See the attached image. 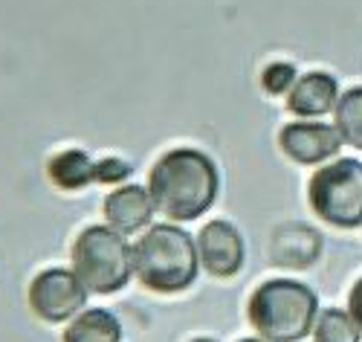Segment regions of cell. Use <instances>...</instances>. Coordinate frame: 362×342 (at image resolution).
<instances>
[{"label": "cell", "instance_id": "cell-1", "mask_svg": "<svg viewBox=\"0 0 362 342\" xmlns=\"http://www.w3.org/2000/svg\"><path fill=\"white\" fill-rule=\"evenodd\" d=\"M148 192L157 212L171 224H189L215 206L221 171L215 160L197 148H171L151 166Z\"/></svg>", "mask_w": 362, "mask_h": 342}, {"label": "cell", "instance_id": "cell-2", "mask_svg": "<svg viewBox=\"0 0 362 342\" xmlns=\"http://www.w3.org/2000/svg\"><path fill=\"white\" fill-rule=\"evenodd\" d=\"M197 241L177 224H151L134 244V275L151 293H183L197 282Z\"/></svg>", "mask_w": 362, "mask_h": 342}, {"label": "cell", "instance_id": "cell-3", "mask_svg": "<svg viewBox=\"0 0 362 342\" xmlns=\"http://www.w3.org/2000/svg\"><path fill=\"white\" fill-rule=\"evenodd\" d=\"M247 319L267 342H301L319 319V296L298 278H269L252 290Z\"/></svg>", "mask_w": 362, "mask_h": 342}, {"label": "cell", "instance_id": "cell-4", "mask_svg": "<svg viewBox=\"0 0 362 342\" xmlns=\"http://www.w3.org/2000/svg\"><path fill=\"white\" fill-rule=\"evenodd\" d=\"M70 258L87 293L110 296L134 278V244L110 227H84L73 241Z\"/></svg>", "mask_w": 362, "mask_h": 342}, {"label": "cell", "instance_id": "cell-5", "mask_svg": "<svg viewBox=\"0 0 362 342\" xmlns=\"http://www.w3.org/2000/svg\"><path fill=\"white\" fill-rule=\"evenodd\" d=\"M308 200L313 215L327 227H362V163L351 157L325 163L308 183Z\"/></svg>", "mask_w": 362, "mask_h": 342}, {"label": "cell", "instance_id": "cell-6", "mask_svg": "<svg viewBox=\"0 0 362 342\" xmlns=\"http://www.w3.org/2000/svg\"><path fill=\"white\" fill-rule=\"evenodd\" d=\"M29 310L47 325L76 319L87 304V287L78 282V275L64 267L41 270L26 290Z\"/></svg>", "mask_w": 362, "mask_h": 342}, {"label": "cell", "instance_id": "cell-7", "mask_svg": "<svg viewBox=\"0 0 362 342\" xmlns=\"http://www.w3.org/2000/svg\"><path fill=\"white\" fill-rule=\"evenodd\" d=\"M342 145L345 142L339 131L316 119H298L279 131V148L284 151V157H290L298 166L330 163L334 157H339Z\"/></svg>", "mask_w": 362, "mask_h": 342}, {"label": "cell", "instance_id": "cell-8", "mask_svg": "<svg viewBox=\"0 0 362 342\" xmlns=\"http://www.w3.org/2000/svg\"><path fill=\"white\" fill-rule=\"evenodd\" d=\"M197 256L200 267L215 275V278H232L240 273L247 261V244L244 235L238 232L235 224L229 221H209L200 235H197Z\"/></svg>", "mask_w": 362, "mask_h": 342}, {"label": "cell", "instance_id": "cell-9", "mask_svg": "<svg viewBox=\"0 0 362 342\" xmlns=\"http://www.w3.org/2000/svg\"><path fill=\"white\" fill-rule=\"evenodd\" d=\"M102 212H105V221H107L110 229L131 238V235H139L151 227L157 206H154V200H151L148 186L125 183L105 198Z\"/></svg>", "mask_w": 362, "mask_h": 342}, {"label": "cell", "instance_id": "cell-10", "mask_svg": "<svg viewBox=\"0 0 362 342\" xmlns=\"http://www.w3.org/2000/svg\"><path fill=\"white\" fill-rule=\"evenodd\" d=\"M339 81L325 73V70H310L298 76V81L287 93V110L298 119H319L325 113H334L339 102Z\"/></svg>", "mask_w": 362, "mask_h": 342}, {"label": "cell", "instance_id": "cell-11", "mask_svg": "<svg viewBox=\"0 0 362 342\" xmlns=\"http://www.w3.org/2000/svg\"><path fill=\"white\" fill-rule=\"evenodd\" d=\"M49 183L64 192H78L84 186L96 183V160H90V154L81 148H67L58 151L47 163Z\"/></svg>", "mask_w": 362, "mask_h": 342}, {"label": "cell", "instance_id": "cell-12", "mask_svg": "<svg viewBox=\"0 0 362 342\" xmlns=\"http://www.w3.org/2000/svg\"><path fill=\"white\" fill-rule=\"evenodd\" d=\"M62 342H122V325L105 307H84L67 322Z\"/></svg>", "mask_w": 362, "mask_h": 342}, {"label": "cell", "instance_id": "cell-13", "mask_svg": "<svg viewBox=\"0 0 362 342\" xmlns=\"http://www.w3.org/2000/svg\"><path fill=\"white\" fill-rule=\"evenodd\" d=\"M334 128L339 131L342 142L362 151V84L345 90L334 108Z\"/></svg>", "mask_w": 362, "mask_h": 342}, {"label": "cell", "instance_id": "cell-14", "mask_svg": "<svg viewBox=\"0 0 362 342\" xmlns=\"http://www.w3.org/2000/svg\"><path fill=\"white\" fill-rule=\"evenodd\" d=\"M313 342H362V331L348 310L325 307L319 310V319L313 325Z\"/></svg>", "mask_w": 362, "mask_h": 342}, {"label": "cell", "instance_id": "cell-15", "mask_svg": "<svg viewBox=\"0 0 362 342\" xmlns=\"http://www.w3.org/2000/svg\"><path fill=\"white\" fill-rule=\"evenodd\" d=\"M296 81H298V73H296V64H290V61H273V64H267L261 73V87L269 93V96L290 93V87Z\"/></svg>", "mask_w": 362, "mask_h": 342}, {"label": "cell", "instance_id": "cell-16", "mask_svg": "<svg viewBox=\"0 0 362 342\" xmlns=\"http://www.w3.org/2000/svg\"><path fill=\"white\" fill-rule=\"evenodd\" d=\"M131 177V163L119 157H105L96 160V183H122Z\"/></svg>", "mask_w": 362, "mask_h": 342}, {"label": "cell", "instance_id": "cell-17", "mask_svg": "<svg viewBox=\"0 0 362 342\" xmlns=\"http://www.w3.org/2000/svg\"><path fill=\"white\" fill-rule=\"evenodd\" d=\"M348 314H351V319H354V322L359 325V331H362V275L351 285V293H348Z\"/></svg>", "mask_w": 362, "mask_h": 342}, {"label": "cell", "instance_id": "cell-18", "mask_svg": "<svg viewBox=\"0 0 362 342\" xmlns=\"http://www.w3.org/2000/svg\"><path fill=\"white\" fill-rule=\"evenodd\" d=\"M238 342H267V339H261V336H244V339H238Z\"/></svg>", "mask_w": 362, "mask_h": 342}, {"label": "cell", "instance_id": "cell-19", "mask_svg": "<svg viewBox=\"0 0 362 342\" xmlns=\"http://www.w3.org/2000/svg\"><path fill=\"white\" fill-rule=\"evenodd\" d=\"M192 342H218V339H209V336H197V339H192Z\"/></svg>", "mask_w": 362, "mask_h": 342}]
</instances>
